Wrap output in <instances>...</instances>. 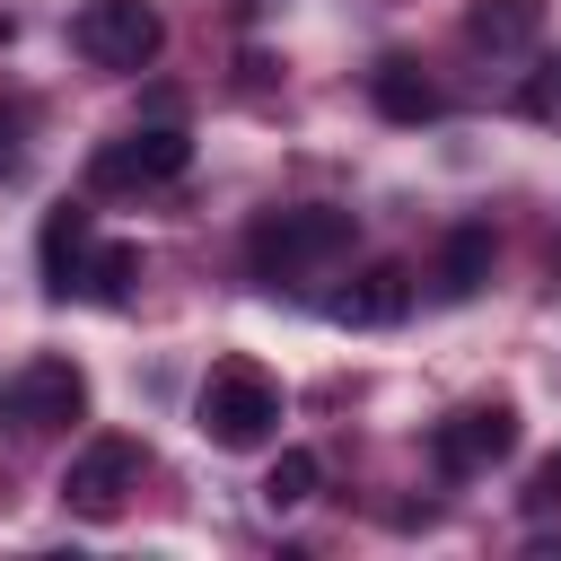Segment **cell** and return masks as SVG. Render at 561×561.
Listing matches in <instances>:
<instances>
[{
  "instance_id": "cell-11",
  "label": "cell",
  "mask_w": 561,
  "mask_h": 561,
  "mask_svg": "<svg viewBox=\"0 0 561 561\" xmlns=\"http://www.w3.org/2000/svg\"><path fill=\"white\" fill-rule=\"evenodd\" d=\"M368 96H377V114H386V123H430V114H438V88H430L412 61H377Z\"/></svg>"
},
{
  "instance_id": "cell-8",
  "label": "cell",
  "mask_w": 561,
  "mask_h": 561,
  "mask_svg": "<svg viewBox=\"0 0 561 561\" xmlns=\"http://www.w3.org/2000/svg\"><path fill=\"white\" fill-rule=\"evenodd\" d=\"M88 254H96L88 210H79V202H61V210L44 219V289H53V298H70V289H79V272H88Z\"/></svg>"
},
{
  "instance_id": "cell-1",
  "label": "cell",
  "mask_w": 561,
  "mask_h": 561,
  "mask_svg": "<svg viewBox=\"0 0 561 561\" xmlns=\"http://www.w3.org/2000/svg\"><path fill=\"white\" fill-rule=\"evenodd\" d=\"M193 421H202L210 447L245 456V447H263V438L280 430V386H272L254 359H219V368L202 377V394H193Z\"/></svg>"
},
{
  "instance_id": "cell-12",
  "label": "cell",
  "mask_w": 561,
  "mask_h": 561,
  "mask_svg": "<svg viewBox=\"0 0 561 561\" xmlns=\"http://www.w3.org/2000/svg\"><path fill=\"white\" fill-rule=\"evenodd\" d=\"M491 280V228H456L438 254V298H473Z\"/></svg>"
},
{
  "instance_id": "cell-4",
  "label": "cell",
  "mask_w": 561,
  "mask_h": 561,
  "mask_svg": "<svg viewBox=\"0 0 561 561\" xmlns=\"http://www.w3.org/2000/svg\"><path fill=\"white\" fill-rule=\"evenodd\" d=\"M131 491H140V438H88V447L70 456V473H61V508L88 517V526L123 517Z\"/></svg>"
},
{
  "instance_id": "cell-10",
  "label": "cell",
  "mask_w": 561,
  "mask_h": 561,
  "mask_svg": "<svg viewBox=\"0 0 561 561\" xmlns=\"http://www.w3.org/2000/svg\"><path fill=\"white\" fill-rule=\"evenodd\" d=\"M535 26H543V0H473V9H465V35H473L482 53L535 44Z\"/></svg>"
},
{
  "instance_id": "cell-15",
  "label": "cell",
  "mask_w": 561,
  "mask_h": 561,
  "mask_svg": "<svg viewBox=\"0 0 561 561\" xmlns=\"http://www.w3.org/2000/svg\"><path fill=\"white\" fill-rule=\"evenodd\" d=\"M526 508H535V517H552V508H561V456H543V465H535V482H526Z\"/></svg>"
},
{
  "instance_id": "cell-5",
  "label": "cell",
  "mask_w": 561,
  "mask_h": 561,
  "mask_svg": "<svg viewBox=\"0 0 561 561\" xmlns=\"http://www.w3.org/2000/svg\"><path fill=\"white\" fill-rule=\"evenodd\" d=\"M508 447H517V412H508V403H473V412H456V421H438V430H430V465H438L447 482H465V473L500 465Z\"/></svg>"
},
{
  "instance_id": "cell-2",
  "label": "cell",
  "mask_w": 561,
  "mask_h": 561,
  "mask_svg": "<svg viewBox=\"0 0 561 561\" xmlns=\"http://www.w3.org/2000/svg\"><path fill=\"white\" fill-rule=\"evenodd\" d=\"M351 245V210H324V202H307V210H272V219H254L245 228V263H254V280H307L316 263H333Z\"/></svg>"
},
{
  "instance_id": "cell-17",
  "label": "cell",
  "mask_w": 561,
  "mask_h": 561,
  "mask_svg": "<svg viewBox=\"0 0 561 561\" xmlns=\"http://www.w3.org/2000/svg\"><path fill=\"white\" fill-rule=\"evenodd\" d=\"M26 167V149H18V123H0V175H18Z\"/></svg>"
},
{
  "instance_id": "cell-14",
  "label": "cell",
  "mask_w": 561,
  "mask_h": 561,
  "mask_svg": "<svg viewBox=\"0 0 561 561\" xmlns=\"http://www.w3.org/2000/svg\"><path fill=\"white\" fill-rule=\"evenodd\" d=\"M131 280H140V245H96V254H88V272H79V289H88V298H105V307H123V298H131Z\"/></svg>"
},
{
  "instance_id": "cell-16",
  "label": "cell",
  "mask_w": 561,
  "mask_h": 561,
  "mask_svg": "<svg viewBox=\"0 0 561 561\" xmlns=\"http://www.w3.org/2000/svg\"><path fill=\"white\" fill-rule=\"evenodd\" d=\"M526 105H535V114H552V105H561V61H543V88H535Z\"/></svg>"
},
{
  "instance_id": "cell-13",
  "label": "cell",
  "mask_w": 561,
  "mask_h": 561,
  "mask_svg": "<svg viewBox=\"0 0 561 561\" xmlns=\"http://www.w3.org/2000/svg\"><path fill=\"white\" fill-rule=\"evenodd\" d=\"M316 482H324L316 447H280L272 473H263V508H298V500H316Z\"/></svg>"
},
{
  "instance_id": "cell-9",
  "label": "cell",
  "mask_w": 561,
  "mask_h": 561,
  "mask_svg": "<svg viewBox=\"0 0 561 561\" xmlns=\"http://www.w3.org/2000/svg\"><path fill=\"white\" fill-rule=\"evenodd\" d=\"M412 307V272L403 263H377V272H359L351 289H333V316L342 324H394Z\"/></svg>"
},
{
  "instance_id": "cell-3",
  "label": "cell",
  "mask_w": 561,
  "mask_h": 561,
  "mask_svg": "<svg viewBox=\"0 0 561 561\" xmlns=\"http://www.w3.org/2000/svg\"><path fill=\"white\" fill-rule=\"evenodd\" d=\"M70 44H79L96 70H149L158 44H167V26H158L149 0H88V9L70 18Z\"/></svg>"
},
{
  "instance_id": "cell-7",
  "label": "cell",
  "mask_w": 561,
  "mask_h": 561,
  "mask_svg": "<svg viewBox=\"0 0 561 561\" xmlns=\"http://www.w3.org/2000/svg\"><path fill=\"white\" fill-rule=\"evenodd\" d=\"M9 412L26 421V430H70L79 412H88V377L70 368V359H26L18 368V386H9Z\"/></svg>"
},
{
  "instance_id": "cell-6",
  "label": "cell",
  "mask_w": 561,
  "mask_h": 561,
  "mask_svg": "<svg viewBox=\"0 0 561 561\" xmlns=\"http://www.w3.org/2000/svg\"><path fill=\"white\" fill-rule=\"evenodd\" d=\"M193 167V140L175 123H149V131H123L96 149V184H175Z\"/></svg>"
}]
</instances>
